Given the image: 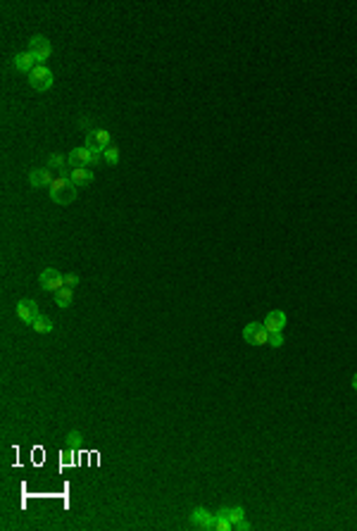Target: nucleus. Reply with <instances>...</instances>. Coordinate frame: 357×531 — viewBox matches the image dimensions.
<instances>
[{
  "label": "nucleus",
  "mask_w": 357,
  "mask_h": 531,
  "mask_svg": "<svg viewBox=\"0 0 357 531\" xmlns=\"http://www.w3.org/2000/svg\"><path fill=\"white\" fill-rule=\"evenodd\" d=\"M48 167H50V169H57L60 174H65V172H67V169H65V157H62V155H57V152H53V155L48 157Z\"/></svg>",
  "instance_id": "obj_16"
},
{
  "label": "nucleus",
  "mask_w": 357,
  "mask_h": 531,
  "mask_svg": "<svg viewBox=\"0 0 357 531\" xmlns=\"http://www.w3.org/2000/svg\"><path fill=\"white\" fill-rule=\"evenodd\" d=\"M36 65H38V62H36V57L29 53V50L27 53L14 55V67L19 69V72H24V74H31V72L36 69Z\"/></svg>",
  "instance_id": "obj_12"
},
{
  "label": "nucleus",
  "mask_w": 357,
  "mask_h": 531,
  "mask_svg": "<svg viewBox=\"0 0 357 531\" xmlns=\"http://www.w3.org/2000/svg\"><path fill=\"white\" fill-rule=\"evenodd\" d=\"M284 327H286V314L281 312V310H272V312L264 317V329H267L269 334L284 331Z\"/></svg>",
  "instance_id": "obj_9"
},
{
  "label": "nucleus",
  "mask_w": 357,
  "mask_h": 531,
  "mask_svg": "<svg viewBox=\"0 0 357 531\" xmlns=\"http://www.w3.org/2000/svg\"><path fill=\"white\" fill-rule=\"evenodd\" d=\"M76 281H79V276H76V274H65V286L74 288L76 286Z\"/></svg>",
  "instance_id": "obj_22"
},
{
  "label": "nucleus",
  "mask_w": 357,
  "mask_h": 531,
  "mask_svg": "<svg viewBox=\"0 0 357 531\" xmlns=\"http://www.w3.org/2000/svg\"><path fill=\"white\" fill-rule=\"evenodd\" d=\"M98 141H100V146H103V150H105L112 143L110 131H105V129H98Z\"/></svg>",
  "instance_id": "obj_21"
},
{
  "label": "nucleus",
  "mask_w": 357,
  "mask_h": 531,
  "mask_svg": "<svg viewBox=\"0 0 357 531\" xmlns=\"http://www.w3.org/2000/svg\"><path fill=\"white\" fill-rule=\"evenodd\" d=\"M212 529L214 531H234V527H231V522L224 517V515L217 512V515H214V527H212Z\"/></svg>",
  "instance_id": "obj_19"
},
{
  "label": "nucleus",
  "mask_w": 357,
  "mask_h": 531,
  "mask_svg": "<svg viewBox=\"0 0 357 531\" xmlns=\"http://www.w3.org/2000/svg\"><path fill=\"white\" fill-rule=\"evenodd\" d=\"M248 529H250V522H246V519H243V522H238V524L234 527V531H248Z\"/></svg>",
  "instance_id": "obj_23"
},
{
  "label": "nucleus",
  "mask_w": 357,
  "mask_h": 531,
  "mask_svg": "<svg viewBox=\"0 0 357 531\" xmlns=\"http://www.w3.org/2000/svg\"><path fill=\"white\" fill-rule=\"evenodd\" d=\"M71 300H74V288L65 286V288H60V291L55 293V303L60 305V307H69V305H71Z\"/></svg>",
  "instance_id": "obj_14"
},
{
  "label": "nucleus",
  "mask_w": 357,
  "mask_h": 531,
  "mask_svg": "<svg viewBox=\"0 0 357 531\" xmlns=\"http://www.w3.org/2000/svg\"><path fill=\"white\" fill-rule=\"evenodd\" d=\"M243 339L248 343H252V345H264V343H269V331L264 329V324L260 322H250L246 329H243Z\"/></svg>",
  "instance_id": "obj_5"
},
{
  "label": "nucleus",
  "mask_w": 357,
  "mask_h": 531,
  "mask_svg": "<svg viewBox=\"0 0 357 531\" xmlns=\"http://www.w3.org/2000/svg\"><path fill=\"white\" fill-rule=\"evenodd\" d=\"M86 148L93 150V152H103V146L98 141V131H88L86 134Z\"/></svg>",
  "instance_id": "obj_17"
},
{
  "label": "nucleus",
  "mask_w": 357,
  "mask_h": 531,
  "mask_svg": "<svg viewBox=\"0 0 357 531\" xmlns=\"http://www.w3.org/2000/svg\"><path fill=\"white\" fill-rule=\"evenodd\" d=\"M34 331H36V334H50V331H53V322L41 314V317L34 322Z\"/></svg>",
  "instance_id": "obj_15"
},
{
  "label": "nucleus",
  "mask_w": 357,
  "mask_h": 531,
  "mask_svg": "<svg viewBox=\"0 0 357 531\" xmlns=\"http://www.w3.org/2000/svg\"><path fill=\"white\" fill-rule=\"evenodd\" d=\"M103 157H105V160H107L110 164H117V162H119V148H117L114 143H110L107 148L103 150Z\"/></svg>",
  "instance_id": "obj_18"
},
{
  "label": "nucleus",
  "mask_w": 357,
  "mask_h": 531,
  "mask_svg": "<svg viewBox=\"0 0 357 531\" xmlns=\"http://www.w3.org/2000/svg\"><path fill=\"white\" fill-rule=\"evenodd\" d=\"M219 515H224V517L229 519V522H231V527H236L238 522H243V519H246V512H243V507H221Z\"/></svg>",
  "instance_id": "obj_13"
},
{
  "label": "nucleus",
  "mask_w": 357,
  "mask_h": 531,
  "mask_svg": "<svg viewBox=\"0 0 357 531\" xmlns=\"http://www.w3.org/2000/svg\"><path fill=\"white\" fill-rule=\"evenodd\" d=\"M91 157H93V150H88L83 146V148H74L69 152L67 162L71 164V167H88V164H91Z\"/></svg>",
  "instance_id": "obj_10"
},
{
  "label": "nucleus",
  "mask_w": 357,
  "mask_h": 531,
  "mask_svg": "<svg viewBox=\"0 0 357 531\" xmlns=\"http://www.w3.org/2000/svg\"><path fill=\"white\" fill-rule=\"evenodd\" d=\"M17 317L24 322V324H29V327H34V322L41 317V312H38V305L34 303V300H19L17 303Z\"/></svg>",
  "instance_id": "obj_6"
},
{
  "label": "nucleus",
  "mask_w": 357,
  "mask_h": 531,
  "mask_svg": "<svg viewBox=\"0 0 357 531\" xmlns=\"http://www.w3.org/2000/svg\"><path fill=\"white\" fill-rule=\"evenodd\" d=\"M69 179L81 189V186H88L91 181H93V172L88 169V167H71V172H67Z\"/></svg>",
  "instance_id": "obj_11"
},
{
  "label": "nucleus",
  "mask_w": 357,
  "mask_h": 531,
  "mask_svg": "<svg viewBox=\"0 0 357 531\" xmlns=\"http://www.w3.org/2000/svg\"><path fill=\"white\" fill-rule=\"evenodd\" d=\"M267 345H272V348H281V345H284V334H281V331L269 334V343H267Z\"/></svg>",
  "instance_id": "obj_20"
},
{
  "label": "nucleus",
  "mask_w": 357,
  "mask_h": 531,
  "mask_svg": "<svg viewBox=\"0 0 357 531\" xmlns=\"http://www.w3.org/2000/svg\"><path fill=\"white\" fill-rule=\"evenodd\" d=\"M38 284H41L43 291H60V288H65V274H60L57 269L53 267H48V269H43L41 276H38Z\"/></svg>",
  "instance_id": "obj_4"
},
{
  "label": "nucleus",
  "mask_w": 357,
  "mask_h": 531,
  "mask_svg": "<svg viewBox=\"0 0 357 531\" xmlns=\"http://www.w3.org/2000/svg\"><path fill=\"white\" fill-rule=\"evenodd\" d=\"M191 522H193V527H198V529H212L214 527V515L207 512L205 507H195L191 512Z\"/></svg>",
  "instance_id": "obj_7"
},
{
  "label": "nucleus",
  "mask_w": 357,
  "mask_h": 531,
  "mask_svg": "<svg viewBox=\"0 0 357 531\" xmlns=\"http://www.w3.org/2000/svg\"><path fill=\"white\" fill-rule=\"evenodd\" d=\"M29 53L36 57L38 65H43V62L53 55V45H50V41H48L45 36H34V38L29 41Z\"/></svg>",
  "instance_id": "obj_3"
},
{
  "label": "nucleus",
  "mask_w": 357,
  "mask_h": 531,
  "mask_svg": "<svg viewBox=\"0 0 357 531\" xmlns=\"http://www.w3.org/2000/svg\"><path fill=\"white\" fill-rule=\"evenodd\" d=\"M353 391H357V374L353 377Z\"/></svg>",
  "instance_id": "obj_24"
},
{
  "label": "nucleus",
  "mask_w": 357,
  "mask_h": 531,
  "mask_svg": "<svg viewBox=\"0 0 357 531\" xmlns=\"http://www.w3.org/2000/svg\"><path fill=\"white\" fill-rule=\"evenodd\" d=\"M29 83H31V88H36V91H48L50 86H53V72L45 67V65H36V69L29 74Z\"/></svg>",
  "instance_id": "obj_2"
},
{
  "label": "nucleus",
  "mask_w": 357,
  "mask_h": 531,
  "mask_svg": "<svg viewBox=\"0 0 357 531\" xmlns=\"http://www.w3.org/2000/svg\"><path fill=\"white\" fill-rule=\"evenodd\" d=\"M50 189V198L55 200L57 205H69V203H74L76 200V184L69 179V174L65 172V174H60V177H55L53 179V184L48 186Z\"/></svg>",
  "instance_id": "obj_1"
},
{
  "label": "nucleus",
  "mask_w": 357,
  "mask_h": 531,
  "mask_svg": "<svg viewBox=\"0 0 357 531\" xmlns=\"http://www.w3.org/2000/svg\"><path fill=\"white\" fill-rule=\"evenodd\" d=\"M29 181H31V186H36V189L50 186V184H53V172H50V167H38V169L29 172Z\"/></svg>",
  "instance_id": "obj_8"
}]
</instances>
